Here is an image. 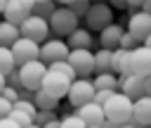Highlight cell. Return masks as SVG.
<instances>
[{"label": "cell", "instance_id": "18", "mask_svg": "<svg viewBox=\"0 0 151 128\" xmlns=\"http://www.w3.org/2000/svg\"><path fill=\"white\" fill-rule=\"evenodd\" d=\"M111 73H116L118 78L132 73V66H130V52H127V50L118 47V50L111 52Z\"/></svg>", "mask_w": 151, "mask_h": 128}, {"label": "cell", "instance_id": "7", "mask_svg": "<svg viewBox=\"0 0 151 128\" xmlns=\"http://www.w3.org/2000/svg\"><path fill=\"white\" fill-rule=\"evenodd\" d=\"M9 50H12V57H14L17 66H24V64H28L33 59H40V45L28 40V38H21V36L14 40V45Z\"/></svg>", "mask_w": 151, "mask_h": 128}, {"label": "cell", "instance_id": "25", "mask_svg": "<svg viewBox=\"0 0 151 128\" xmlns=\"http://www.w3.org/2000/svg\"><path fill=\"white\" fill-rule=\"evenodd\" d=\"M17 64H14V57H12V50L9 47H0V73L7 76L9 71H14Z\"/></svg>", "mask_w": 151, "mask_h": 128}, {"label": "cell", "instance_id": "26", "mask_svg": "<svg viewBox=\"0 0 151 128\" xmlns=\"http://www.w3.org/2000/svg\"><path fill=\"white\" fill-rule=\"evenodd\" d=\"M59 128H87V126H85V121H83L80 116H76V114H64V116L59 119Z\"/></svg>", "mask_w": 151, "mask_h": 128}, {"label": "cell", "instance_id": "40", "mask_svg": "<svg viewBox=\"0 0 151 128\" xmlns=\"http://www.w3.org/2000/svg\"><path fill=\"white\" fill-rule=\"evenodd\" d=\"M109 5H116V7L125 9V7H127V0H116V2H109Z\"/></svg>", "mask_w": 151, "mask_h": 128}, {"label": "cell", "instance_id": "17", "mask_svg": "<svg viewBox=\"0 0 151 128\" xmlns=\"http://www.w3.org/2000/svg\"><path fill=\"white\" fill-rule=\"evenodd\" d=\"M123 33H125V31H123L120 24H109V26L99 33V43H101V47H104V50H118Z\"/></svg>", "mask_w": 151, "mask_h": 128}, {"label": "cell", "instance_id": "21", "mask_svg": "<svg viewBox=\"0 0 151 128\" xmlns=\"http://www.w3.org/2000/svg\"><path fill=\"white\" fill-rule=\"evenodd\" d=\"M92 85H94V92H97V90L118 92V76H116V73H97V76L92 78Z\"/></svg>", "mask_w": 151, "mask_h": 128}, {"label": "cell", "instance_id": "27", "mask_svg": "<svg viewBox=\"0 0 151 128\" xmlns=\"http://www.w3.org/2000/svg\"><path fill=\"white\" fill-rule=\"evenodd\" d=\"M61 7H68L76 17H85V12H87V7H90V2L87 0H66Z\"/></svg>", "mask_w": 151, "mask_h": 128}, {"label": "cell", "instance_id": "14", "mask_svg": "<svg viewBox=\"0 0 151 128\" xmlns=\"http://www.w3.org/2000/svg\"><path fill=\"white\" fill-rule=\"evenodd\" d=\"M130 123H134L137 128L151 126V95H142L139 100L132 102V119H130Z\"/></svg>", "mask_w": 151, "mask_h": 128}, {"label": "cell", "instance_id": "30", "mask_svg": "<svg viewBox=\"0 0 151 128\" xmlns=\"http://www.w3.org/2000/svg\"><path fill=\"white\" fill-rule=\"evenodd\" d=\"M50 121H59L57 111H38V114H35V119H33V123H38L40 128H42L45 123H50Z\"/></svg>", "mask_w": 151, "mask_h": 128}, {"label": "cell", "instance_id": "11", "mask_svg": "<svg viewBox=\"0 0 151 128\" xmlns=\"http://www.w3.org/2000/svg\"><path fill=\"white\" fill-rule=\"evenodd\" d=\"M71 83H73V81H71V78H66L64 73H57V71H50V69H47V73H45V78H42L40 90H45L47 95H52V97L61 100V97H66V95H68Z\"/></svg>", "mask_w": 151, "mask_h": 128}, {"label": "cell", "instance_id": "37", "mask_svg": "<svg viewBox=\"0 0 151 128\" xmlns=\"http://www.w3.org/2000/svg\"><path fill=\"white\" fill-rule=\"evenodd\" d=\"M0 128H19V126H17V123L7 116V119H0Z\"/></svg>", "mask_w": 151, "mask_h": 128}, {"label": "cell", "instance_id": "41", "mask_svg": "<svg viewBox=\"0 0 151 128\" xmlns=\"http://www.w3.org/2000/svg\"><path fill=\"white\" fill-rule=\"evenodd\" d=\"M42 128H59V121H50V123H45Z\"/></svg>", "mask_w": 151, "mask_h": 128}, {"label": "cell", "instance_id": "32", "mask_svg": "<svg viewBox=\"0 0 151 128\" xmlns=\"http://www.w3.org/2000/svg\"><path fill=\"white\" fill-rule=\"evenodd\" d=\"M0 95H2V97H5L7 102H12V104H14L17 100H19V90H14V88H9V85H5Z\"/></svg>", "mask_w": 151, "mask_h": 128}, {"label": "cell", "instance_id": "6", "mask_svg": "<svg viewBox=\"0 0 151 128\" xmlns=\"http://www.w3.org/2000/svg\"><path fill=\"white\" fill-rule=\"evenodd\" d=\"M47 33H50V24L45 19L35 17V14H31L24 24H19V36L21 38H28V40H33L38 45H42L47 40Z\"/></svg>", "mask_w": 151, "mask_h": 128}, {"label": "cell", "instance_id": "36", "mask_svg": "<svg viewBox=\"0 0 151 128\" xmlns=\"http://www.w3.org/2000/svg\"><path fill=\"white\" fill-rule=\"evenodd\" d=\"M142 2H144V0H130V2H127L130 17H132V14H137V12H142Z\"/></svg>", "mask_w": 151, "mask_h": 128}, {"label": "cell", "instance_id": "12", "mask_svg": "<svg viewBox=\"0 0 151 128\" xmlns=\"http://www.w3.org/2000/svg\"><path fill=\"white\" fill-rule=\"evenodd\" d=\"M127 33H130L139 45H144L146 38L151 36V17H149L146 12L132 14V17L127 19Z\"/></svg>", "mask_w": 151, "mask_h": 128}, {"label": "cell", "instance_id": "1", "mask_svg": "<svg viewBox=\"0 0 151 128\" xmlns=\"http://www.w3.org/2000/svg\"><path fill=\"white\" fill-rule=\"evenodd\" d=\"M104 116H106V121H111L116 126L130 123V119H132V100L125 97L123 92H113L111 100L104 104Z\"/></svg>", "mask_w": 151, "mask_h": 128}, {"label": "cell", "instance_id": "13", "mask_svg": "<svg viewBox=\"0 0 151 128\" xmlns=\"http://www.w3.org/2000/svg\"><path fill=\"white\" fill-rule=\"evenodd\" d=\"M130 66L132 73L139 78H149L151 76V50L146 45H139L130 52Z\"/></svg>", "mask_w": 151, "mask_h": 128}, {"label": "cell", "instance_id": "44", "mask_svg": "<svg viewBox=\"0 0 151 128\" xmlns=\"http://www.w3.org/2000/svg\"><path fill=\"white\" fill-rule=\"evenodd\" d=\"M118 128H137L134 123H123V126H118Z\"/></svg>", "mask_w": 151, "mask_h": 128}, {"label": "cell", "instance_id": "28", "mask_svg": "<svg viewBox=\"0 0 151 128\" xmlns=\"http://www.w3.org/2000/svg\"><path fill=\"white\" fill-rule=\"evenodd\" d=\"M47 69L50 71H57V73H64L66 78H71V81H76V73H73V69H71V64L64 59V62H54V64H47Z\"/></svg>", "mask_w": 151, "mask_h": 128}, {"label": "cell", "instance_id": "48", "mask_svg": "<svg viewBox=\"0 0 151 128\" xmlns=\"http://www.w3.org/2000/svg\"><path fill=\"white\" fill-rule=\"evenodd\" d=\"M90 128H101V126H90Z\"/></svg>", "mask_w": 151, "mask_h": 128}, {"label": "cell", "instance_id": "45", "mask_svg": "<svg viewBox=\"0 0 151 128\" xmlns=\"http://www.w3.org/2000/svg\"><path fill=\"white\" fill-rule=\"evenodd\" d=\"M144 45H146V47H149V50H151V36H149V38H146V43H144Z\"/></svg>", "mask_w": 151, "mask_h": 128}, {"label": "cell", "instance_id": "42", "mask_svg": "<svg viewBox=\"0 0 151 128\" xmlns=\"http://www.w3.org/2000/svg\"><path fill=\"white\" fill-rule=\"evenodd\" d=\"M101 128H118V126H116V123H111V121H104V123H101Z\"/></svg>", "mask_w": 151, "mask_h": 128}, {"label": "cell", "instance_id": "8", "mask_svg": "<svg viewBox=\"0 0 151 128\" xmlns=\"http://www.w3.org/2000/svg\"><path fill=\"white\" fill-rule=\"evenodd\" d=\"M68 45L66 40L61 38H47L42 45H40V62L47 66V64H54V62H64L68 57Z\"/></svg>", "mask_w": 151, "mask_h": 128}, {"label": "cell", "instance_id": "9", "mask_svg": "<svg viewBox=\"0 0 151 128\" xmlns=\"http://www.w3.org/2000/svg\"><path fill=\"white\" fill-rule=\"evenodd\" d=\"M68 102L78 109V107H83V104H87V102H92L94 100V85H92V78H76L73 83H71V88H68Z\"/></svg>", "mask_w": 151, "mask_h": 128}, {"label": "cell", "instance_id": "38", "mask_svg": "<svg viewBox=\"0 0 151 128\" xmlns=\"http://www.w3.org/2000/svg\"><path fill=\"white\" fill-rule=\"evenodd\" d=\"M142 12H146V14L151 17V0H144V2H142Z\"/></svg>", "mask_w": 151, "mask_h": 128}, {"label": "cell", "instance_id": "46", "mask_svg": "<svg viewBox=\"0 0 151 128\" xmlns=\"http://www.w3.org/2000/svg\"><path fill=\"white\" fill-rule=\"evenodd\" d=\"M2 9H5V0H0V14H2Z\"/></svg>", "mask_w": 151, "mask_h": 128}, {"label": "cell", "instance_id": "4", "mask_svg": "<svg viewBox=\"0 0 151 128\" xmlns=\"http://www.w3.org/2000/svg\"><path fill=\"white\" fill-rule=\"evenodd\" d=\"M47 24H50V31H54L57 36H66L68 38L78 28V17L68 7H57L52 12V17L47 19Z\"/></svg>", "mask_w": 151, "mask_h": 128}, {"label": "cell", "instance_id": "29", "mask_svg": "<svg viewBox=\"0 0 151 128\" xmlns=\"http://www.w3.org/2000/svg\"><path fill=\"white\" fill-rule=\"evenodd\" d=\"M9 119H12L19 128H26V126L33 123V116H28L26 111H19V109H12V111H9Z\"/></svg>", "mask_w": 151, "mask_h": 128}, {"label": "cell", "instance_id": "10", "mask_svg": "<svg viewBox=\"0 0 151 128\" xmlns=\"http://www.w3.org/2000/svg\"><path fill=\"white\" fill-rule=\"evenodd\" d=\"M31 5L33 0H5V9H2V17L7 24H24L33 12H31Z\"/></svg>", "mask_w": 151, "mask_h": 128}, {"label": "cell", "instance_id": "20", "mask_svg": "<svg viewBox=\"0 0 151 128\" xmlns=\"http://www.w3.org/2000/svg\"><path fill=\"white\" fill-rule=\"evenodd\" d=\"M33 104H35L38 111H57L59 100L52 97V95H47L45 90H35V92H33Z\"/></svg>", "mask_w": 151, "mask_h": 128}, {"label": "cell", "instance_id": "33", "mask_svg": "<svg viewBox=\"0 0 151 128\" xmlns=\"http://www.w3.org/2000/svg\"><path fill=\"white\" fill-rule=\"evenodd\" d=\"M111 95H113L111 90H97V92H94V100H92V102H97V104H101V107H104V104H106V102L111 100Z\"/></svg>", "mask_w": 151, "mask_h": 128}, {"label": "cell", "instance_id": "22", "mask_svg": "<svg viewBox=\"0 0 151 128\" xmlns=\"http://www.w3.org/2000/svg\"><path fill=\"white\" fill-rule=\"evenodd\" d=\"M17 38H19V26L7 24V21L2 19V21H0V47H12Z\"/></svg>", "mask_w": 151, "mask_h": 128}, {"label": "cell", "instance_id": "23", "mask_svg": "<svg viewBox=\"0 0 151 128\" xmlns=\"http://www.w3.org/2000/svg\"><path fill=\"white\" fill-rule=\"evenodd\" d=\"M111 52L113 50H104V47L94 52V73H111Z\"/></svg>", "mask_w": 151, "mask_h": 128}, {"label": "cell", "instance_id": "2", "mask_svg": "<svg viewBox=\"0 0 151 128\" xmlns=\"http://www.w3.org/2000/svg\"><path fill=\"white\" fill-rule=\"evenodd\" d=\"M109 24H113V9L109 2H90L87 12H85V26L87 31H104Z\"/></svg>", "mask_w": 151, "mask_h": 128}, {"label": "cell", "instance_id": "15", "mask_svg": "<svg viewBox=\"0 0 151 128\" xmlns=\"http://www.w3.org/2000/svg\"><path fill=\"white\" fill-rule=\"evenodd\" d=\"M118 92H123L125 97H130L132 102L139 100L144 95V78L134 76V73H127V76H120L118 78Z\"/></svg>", "mask_w": 151, "mask_h": 128}, {"label": "cell", "instance_id": "5", "mask_svg": "<svg viewBox=\"0 0 151 128\" xmlns=\"http://www.w3.org/2000/svg\"><path fill=\"white\" fill-rule=\"evenodd\" d=\"M66 62L71 64L76 78H90L94 73V52L92 50H71Z\"/></svg>", "mask_w": 151, "mask_h": 128}, {"label": "cell", "instance_id": "34", "mask_svg": "<svg viewBox=\"0 0 151 128\" xmlns=\"http://www.w3.org/2000/svg\"><path fill=\"white\" fill-rule=\"evenodd\" d=\"M5 78H7V85H9V88H14V90H21V83H19V73H17V69H14V71H9Z\"/></svg>", "mask_w": 151, "mask_h": 128}, {"label": "cell", "instance_id": "35", "mask_svg": "<svg viewBox=\"0 0 151 128\" xmlns=\"http://www.w3.org/2000/svg\"><path fill=\"white\" fill-rule=\"evenodd\" d=\"M9 111H12V102H7V100L0 95V119H7Z\"/></svg>", "mask_w": 151, "mask_h": 128}, {"label": "cell", "instance_id": "3", "mask_svg": "<svg viewBox=\"0 0 151 128\" xmlns=\"http://www.w3.org/2000/svg\"><path fill=\"white\" fill-rule=\"evenodd\" d=\"M17 73H19L21 88L35 92V90H40V85H42V78H45V73H47V66H45L40 59H33V62H28V64H24V66H17Z\"/></svg>", "mask_w": 151, "mask_h": 128}, {"label": "cell", "instance_id": "31", "mask_svg": "<svg viewBox=\"0 0 151 128\" xmlns=\"http://www.w3.org/2000/svg\"><path fill=\"white\" fill-rule=\"evenodd\" d=\"M118 47H123V50L132 52L134 47H139V43H137V40H134V38H132V36H130V33L125 31V33H123V38H120V45H118Z\"/></svg>", "mask_w": 151, "mask_h": 128}, {"label": "cell", "instance_id": "43", "mask_svg": "<svg viewBox=\"0 0 151 128\" xmlns=\"http://www.w3.org/2000/svg\"><path fill=\"white\" fill-rule=\"evenodd\" d=\"M5 85H7V78L0 73V92H2V88H5Z\"/></svg>", "mask_w": 151, "mask_h": 128}, {"label": "cell", "instance_id": "47", "mask_svg": "<svg viewBox=\"0 0 151 128\" xmlns=\"http://www.w3.org/2000/svg\"><path fill=\"white\" fill-rule=\"evenodd\" d=\"M26 128H40V126H38V123H31V126H26Z\"/></svg>", "mask_w": 151, "mask_h": 128}, {"label": "cell", "instance_id": "24", "mask_svg": "<svg viewBox=\"0 0 151 128\" xmlns=\"http://www.w3.org/2000/svg\"><path fill=\"white\" fill-rule=\"evenodd\" d=\"M54 9H57V2H52V0H33V5H31V12H33L35 17L45 19V21L52 17Z\"/></svg>", "mask_w": 151, "mask_h": 128}, {"label": "cell", "instance_id": "19", "mask_svg": "<svg viewBox=\"0 0 151 128\" xmlns=\"http://www.w3.org/2000/svg\"><path fill=\"white\" fill-rule=\"evenodd\" d=\"M92 33L85 28V26H78L68 38H66V45L68 50H92Z\"/></svg>", "mask_w": 151, "mask_h": 128}, {"label": "cell", "instance_id": "39", "mask_svg": "<svg viewBox=\"0 0 151 128\" xmlns=\"http://www.w3.org/2000/svg\"><path fill=\"white\" fill-rule=\"evenodd\" d=\"M144 95H151V76L144 78Z\"/></svg>", "mask_w": 151, "mask_h": 128}, {"label": "cell", "instance_id": "16", "mask_svg": "<svg viewBox=\"0 0 151 128\" xmlns=\"http://www.w3.org/2000/svg\"><path fill=\"white\" fill-rule=\"evenodd\" d=\"M73 114H76V116H80V119L85 121V126H87V128H90V126H101V123L106 121V116H104V107H101V104H97V102H87V104L78 107Z\"/></svg>", "mask_w": 151, "mask_h": 128}]
</instances>
